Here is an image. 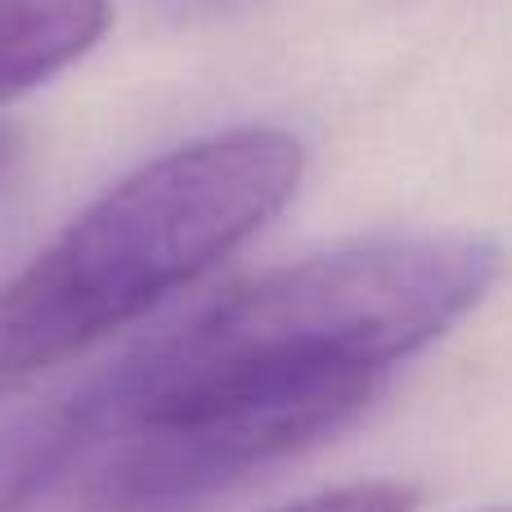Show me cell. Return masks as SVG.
<instances>
[{
	"label": "cell",
	"mask_w": 512,
	"mask_h": 512,
	"mask_svg": "<svg viewBox=\"0 0 512 512\" xmlns=\"http://www.w3.org/2000/svg\"><path fill=\"white\" fill-rule=\"evenodd\" d=\"M301 180L306 149L292 131L225 126L108 185L0 288V396L207 279Z\"/></svg>",
	"instance_id": "6da1fadb"
},
{
	"label": "cell",
	"mask_w": 512,
	"mask_h": 512,
	"mask_svg": "<svg viewBox=\"0 0 512 512\" xmlns=\"http://www.w3.org/2000/svg\"><path fill=\"white\" fill-rule=\"evenodd\" d=\"M504 274L477 234H387L283 261L144 342L95 382L108 427L162 400L252 373H378L472 315Z\"/></svg>",
	"instance_id": "7a4b0ae2"
},
{
	"label": "cell",
	"mask_w": 512,
	"mask_h": 512,
	"mask_svg": "<svg viewBox=\"0 0 512 512\" xmlns=\"http://www.w3.org/2000/svg\"><path fill=\"white\" fill-rule=\"evenodd\" d=\"M378 373H252L122 418L90 477L95 512H203L265 468L319 445L373 405Z\"/></svg>",
	"instance_id": "3957f363"
},
{
	"label": "cell",
	"mask_w": 512,
	"mask_h": 512,
	"mask_svg": "<svg viewBox=\"0 0 512 512\" xmlns=\"http://www.w3.org/2000/svg\"><path fill=\"white\" fill-rule=\"evenodd\" d=\"M104 432L108 418L95 382L0 423V512H27Z\"/></svg>",
	"instance_id": "277c9868"
},
{
	"label": "cell",
	"mask_w": 512,
	"mask_h": 512,
	"mask_svg": "<svg viewBox=\"0 0 512 512\" xmlns=\"http://www.w3.org/2000/svg\"><path fill=\"white\" fill-rule=\"evenodd\" d=\"M113 23V0H0V104L86 59Z\"/></svg>",
	"instance_id": "5b68a950"
},
{
	"label": "cell",
	"mask_w": 512,
	"mask_h": 512,
	"mask_svg": "<svg viewBox=\"0 0 512 512\" xmlns=\"http://www.w3.org/2000/svg\"><path fill=\"white\" fill-rule=\"evenodd\" d=\"M418 499H423V490L409 486V481L373 477V481H346V486L319 490V495H306L279 512H414Z\"/></svg>",
	"instance_id": "8992f818"
},
{
	"label": "cell",
	"mask_w": 512,
	"mask_h": 512,
	"mask_svg": "<svg viewBox=\"0 0 512 512\" xmlns=\"http://www.w3.org/2000/svg\"><path fill=\"white\" fill-rule=\"evenodd\" d=\"M18 153H23V140H18V131L0 126V189H5V185H9V176H14Z\"/></svg>",
	"instance_id": "52a82bcc"
},
{
	"label": "cell",
	"mask_w": 512,
	"mask_h": 512,
	"mask_svg": "<svg viewBox=\"0 0 512 512\" xmlns=\"http://www.w3.org/2000/svg\"><path fill=\"white\" fill-rule=\"evenodd\" d=\"M490 512H512V508H490Z\"/></svg>",
	"instance_id": "ba28073f"
}]
</instances>
